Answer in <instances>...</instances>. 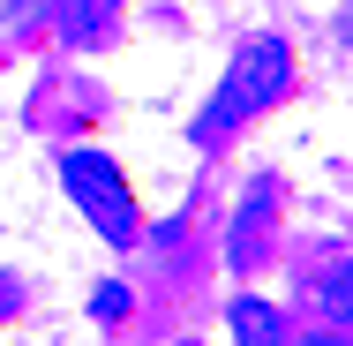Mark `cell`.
I'll list each match as a JSON object with an SVG mask.
<instances>
[{
	"mask_svg": "<svg viewBox=\"0 0 353 346\" xmlns=\"http://www.w3.org/2000/svg\"><path fill=\"white\" fill-rule=\"evenodd\" d=\"M285 83H293V46H285V38H248V46L225 61L211 106L196 113V143H218L225 128H241V121H256L263 106H279Z\"/></svg>",
	"mask_w": 353,
	"mask_h": 346,
	"instance_id": "obj_1",
	"label": "cell"
},
{
	"mask_svg": "<svg viewBox=\"0 0 353 346\" xmlns=\"http://www.w3.org/2000/svg\"><path fill=\"white\" fill-rule=\"evenodd\" d=\"M61 181H68L75 211H83L113 249H128V241H136V196H128L121 166H113L105 151H68V158H61Z\"/></svg>",
	"mask_w": 353,
	"mask_h": 346,
	"instance_id": "obj_2",
	"label": "cell"
},
{
	"mask_svg": "<svg viewBox=\"0 0 353 346\" xmlns=\"http://www.w3.org/2000/svg\"><path fill=\"white\" fill-rule=\"evenodd\" d=\"M271 218H279V189H271V181H248V196H241L233 226H225V264H233V271H256V264H263Z\"/></svg>",
	"mask_w": 353,
	"mask_h": 346,
	"instance_id": "obj_3",
	"label": "cell"
},
{
	"mask_svg": "<svg viewBox=\"0 0 353 346\" xmlns=\"http://www.w3.org/2000/svg\"><path fill=\"white\" fill-rule=\"evenodd\" d=\"M233 346H285V316L271 301L241 294V301H233Z\"/></svg>",
	"mask_w": 353,
	"mask_h": 346,
	"instance_id": "obj_4",
	"label": "cell"
},
{
	"mask_svg": "<svg viewBox=\"0 0 353 346\" xmlns=\"http://www.w3.org/2000/svg\"><path fill=\"white\" fill-rule=\"evenodd\" d=\"M90 316H98V324H121V316H128V286H121V278H105V286L90 294Z\"/></svg>",
	"mask_w": 353,
	"mask_h": 346,
	"instance_id": "obj_5",
	"label": "cell"
},
{
	"mask_svg": "<svg viewBox=\"0 0 353 346\" xmlns=\"http://www.w3.org/2000/svg\"><path fill=\"white\" fill-rule=\"evenodd\" d=\"M323 309H339V316L353 324V256H346V271H339L331 286H323Z\"/></svg>",
	"mask_w": 353,
	"mask_h": 346,
	"instance_id": "obj_6",
	"label": "cell"
},
{
	"mask_svg": "<svg viewBox=\"0 0 353 346\" xmlns=\"http://www.w3.org/2000/svg\"><path fill=\"white\" fill-rule=\"evenodd\" d=\"M293 346H353L346 331H308V339H293Z\"/></svg>",
	"mask_w": 353,
	"mask_h": 346,
	"instance_id": "obj_7",
	"label": "cell"
},
{
	"mask_svg": "<svg viewBox=\"0 0 353 346\" xmlns=\"http://www.w3.org/2000/svg\"><path fill=\"white\" fill-rule=\"evenodd\" d=\"M75 8H90V15H105V8H113V0H75Z\"/></svg>",
	"mask_w": 353,
	"mask_h": 346,
	"instance_id": "obj_8",
	"label": "cell"
},
{
	"mask_svg": "<svg viewBox=\"0 0 353 346\" xmlns=\"http://www.w3.org/2000/svg\"><path fill=\"white\" fill-rule=\"evenodd\" d=\"M339 30H346V38H353V8H346V15H339Z\"/></svg>",
	"mask_w": 353,
	"mask_h": 346,
	"instance_id": "obj_9",
	"label": "cell"
},
{
	"mask_svg": "<svg viewBox=\"0 0 353 346\" xmlns=\"http://www.w3.org/2000/svg\"><path fill=\"white\" fill-rule=\"evenodd\" d=\"M8 294H15V286H8V278H0V309H8Z\"/></svg>",
	"mask_w": 353,
	"mask_h": 346,
	"instance_id": "obj_10",
	"label": "cell"
},
{
	"mask_svg": "<svg viewBox=\"0 0 353 346\" xmlns=\"http://www.w3.org/2000/svg\"><path fill=\"white\" fill-rule=\"evenodd\" d=\"M173 346H196V339H173Z\"/></svg>",
	"mask_w": 353,
	"mask_h": 346,
	"instance_id": "obj_11",
	"label": "cell"
}]
</instances>
